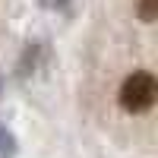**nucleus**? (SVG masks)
<instances>
[{"label": "nucleus", "instance_id": "7ed1b4c3", "mask_svg": "<svg viewBox=\"0 0 158 158\" xmlns=\"http://www.w3.org/2000/svg\"><path fill=\"white\" fill-rule=\"evenodd\" d=\"M10 146H13V139H10V136H6V133H0V158H6V155H10V152H13V149H10Z\"/></svg>", "mask_w": 158, "mask_h": 158}, {"label": "nucleus", "instance_id": "f03ea898", "mask_svg": "<svg viewBox=\"0 0 158 158\" xmlns=\"http://www.w3.org/2000/svg\"><path fill=\"white\" fill-rule=\"evenodd\" d=\"M155 10H158V0H139V16H142V22H152L155 19Z\"/></svg>", "mask_w": 158, "mask_h": 158}, {"label": "nucleus", "instance_id": "20e7f679", "mask_svg": "<svg viewBox=\"0 0 158 158\" xmlns=\"http://www.w3.org/2000/svg\"><path fill=\"white\" fill-rule=\"evenodd\" d=\"M44 3H48V6H60L63 0H44Z\"/></svg>", "mask_w": 158, "mask_h": 158}, {"label": "nucleus", "instance_id": "f257e3e1", "mask_svg": "<svg viewBox=\"0 0 158 158\" xmlns=\"http://www.w3.org/2000/svg\"><path fill=\"white\" fill-rule=\"evenodd\" d=\"M155 95H158L155 76L146 73V70H139V73H133V76H127V79H123V85H120V104H123L127 111H133V114L149 111V108H152V101H155Z\"/></svg>", "mask_w": 158, "mask_h": 158}]
</instances>
